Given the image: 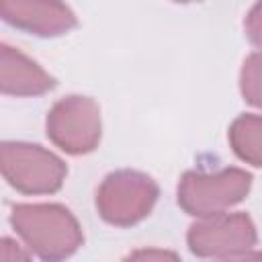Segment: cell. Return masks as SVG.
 Wrapping results in <instances>:
<instances>
[{"instance_id": "obj_5", "label": "cell", "mask_w": 262, "mask_h": 262, "mask_svg": "<svg viewBox=\"0 0 262 262\" xmlns=\"http://www.w3.org/2000/svg\"><path fill=\"white\" fill-rule=\"evenodd\" d=\"M258 233L256 225L246 213H217L209 217H199L196 223L188 227L186 244L188 250L199 258L217 260H237L252 258Z\"/></svg>"}, {"instance_id": "obj_10", "label": "cell", "mask_w": 262, "mask_h": 262, "mask_svg": "<svg viewBox=\"0 0 262 262\" xmlns=\"http://www.w3.org/2000/svg\"><path fill=\"white\" fill-rule=\"evenodd\" d=\"M239 90L248 104L262 108V51L250 53L239 72Z\"/></svg>"}, {"instance_id": "obj_13", "label": "cell", "mask_w": 262, "mask_h": 262, "mask_svg": "<svg viewBox=\"0 0 262 262\" xmlns=\"http://www.w3.org/2000/svg\"><path fill=\"white\" fill-rule=\"evenodd\" d=\"M131 258H158V260H162V258H176V254H172V252H158V250H145V252H135V254H131Z\"/></svg>"}, {"instance_id": "obj_14", "label": "cell", "mask_w": 262, "mask_h": 262, "mask_svg": "<svg viewBox=\"0 0 262 262\" xmlns=\"http://www.w3.org/2000/svg\"><path fill=\"white\" fill-rule=\"evenodd\" d=\"M174 2H182V4H186V2H196V0H174Z\"/></svg>"}, {"instance_id": "obj_4", "label": "cell", "mask_w": 262, "mask_h": 262, "mask_svg": "<svg viewBox=\"0 0 262 262\" xmlns=\"http://www.w3.org/2000/svg\"><path fill=\"white\" fill-rule=\"evenodd\" d=\"M158 194L156 180L145 172L115 170L96 190V211L115 227H131L151 213Z\"/></svg>"}, {"instance_id": "obj_3", "label": "cell", "mask_w": 262, "mask_h": 262, "mask_svg": "<svg viewBox=\"0 0 262 262\" xmlns=\"http://www.w3.org/2000/svg\"><path fill=\"white\" fill-rule=\"evenodd\" d=\"M0 168L4 180L23 194H53L68 176V166L61 158L27 141H4Z\"/></svg>"}, {"instance_id": "obj_6", "label": "cell", "mask_w": 262, "mask_h": 262, "mask_svg": "<svg viewBox=\"0 0 262 262\" xmlns=\"http://www.w3.org/2000/svg\"><path fill=\"white\" fill-rule=\"evenodd\" d=\"M45 131L61 151L70 156L90 154L100 143V108L90 96L72 94L59 98L47 113Z\"/></svg>"}, {"instance_id": "obj_2", "label": "cell", "mask_w": 262, "mask_h": 262, "mask_svg": "<svg viewBox=\"0 0 262 262\" xmlns=\"http://www.w3.org/2000/svg\"><path fill=\"white\" fill-rule=\"evenodd\" d=\"M252 188V174L242 168L217 172L190 170L178 182V205L192 217H209L242 203Z\"/></svg>"}, {"instance_id": "obj_11", "label": "cell", "mask_w": 262, "mask_h": 262, "mask_svg": "<svg viewBox=\"0 0 262 262\" xmlns=\"http://www.w3.org/2000/svg\"><path fill=\"white\" fill-rule=\"evenodd\" d=\"M244 29H246L250 43L262 51V0H258L250 8V12L244 20Z\"/></svg>"}, {"instance_id": "obj_9", "label": "cell", "mask_w": 262, "mask_h": 262, "mask_svg": "<svg viewBox=\"0 0 262 262\" xmlns=\"http://www.w3.org/2000/svg\"><path fill=\"white\" fill-rule=\"evenodd\" d=\"M229 145L233 154L256 168H262V115H239L229 125Z\"/></svg>"}, {"instance_id": "obj_8", "label": "cell", "mask_w": 262, "mask_h": 262, "mask_svg": "<svg viewBox=\"0 0 262 262\" xmlns=\"http://www.w3.org/2000/svg\"><path fill=\"white\" fill-rule=\"evenodd\" d=\"M55 80L16 47H0V88L10 96H39L49 92Z\"/></svg>"}, {"instance_id": "obj_1", "label": "cell", "mask_w": 262, "mask_h": 262, "mask_svg": "<svg viewBox=\"0 0 262 262\" xmlns=\"http://www.w3.org/2000/svg\"><path fill=\"white\" fill-rule=\"evenodd\" d=\"M10 225L25 248L41 260L70 258L84 242L74 213L57 203H23L10 211Z\"/></svg>"}, {"instance_id": "obj_7", "label": "cell", "mask_w": 262, "mask_h": 262, "mask_svg": "<svg viewBox=\"0 0 262 262\" xmlns=\"http://www.w3.org/2000/svg\"><path fill=\"white\" fill-rule=\"evenodd\" d=\"M0 10L10 27L37 37H59L78 25L61 0H0Z\"/></svg>"}, {"instance_id": "obj_12", "label": "cell", "mask_w": 262, "mask_h": 262, "mask_svg": "<svg viewBox=\"0 0 262 262\" xmlns=\"http://www.w3.org/2000/svg\"><path fill=\"white\" fill-rule=\"evenodd\" d=\"M31 256V252H25L14 239L10 237H4L2 239V246H0V258L10 262V260H27Z\"/></svg>"}]
</instances>
